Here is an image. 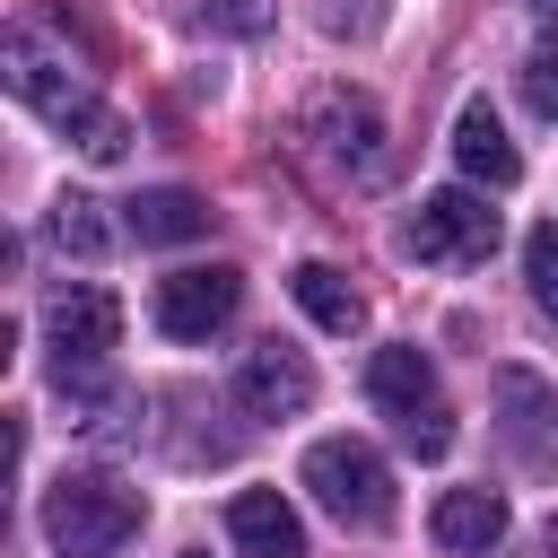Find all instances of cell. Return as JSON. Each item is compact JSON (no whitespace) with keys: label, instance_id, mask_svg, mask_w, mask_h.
<instances>
[{"label":"cell","instance_id":"cell-3","mask_svg":"<svg viewBox=\"0 0 558 558\" xmlns=\"http://www.w3.org/2000/svg\"><path fill=\"white\" fill-rule=\"evenodd\" d=\"M305 488H314V506H323L331 523H349V532H384V523H392V462H384L366 436H323V445H305Z\"/></svg>","mask_w":558,"mask_h":558},{"label":"cell","instance_id":"cell-13","mask_svg":"<svg viewBox=\"0 0 558 558\" xmlns=\"http://www.w3.org/2000/svg\"><path fill=\"white\" fill-rule=\"evenodd\" d=\"M427 532H436V549H453V558L497 549V541H506V497H497V488H445L436 514H427Z\"/></svg>","mask_w":558,"mask_h":558},{"label":"cell","instance_id":"cell-14","mask_svg":"<svg viewBox=\"0 0 558 558\" xmlns=\"http://www.w3.org/2000/svg\"><path fill=\"white\" fill-rule=\"evenodd\" d=\"M122 235H140V244H192V235H209V201L183 192V183H157L140 201H122Z\"/></svg>","mask_w":558,"mask_h":558},{"label":"cell","instance_id":"cell-11","mask_svg":"<svg viewBox=\"0 0 558 558\" xmlns=\"http://www.w3.org/2000/svg\"><path fill=\"white\" fill-rule=\"evenodd\" d=\"M227 532H235L244 558H305V523H296V506L279 488H235Z\"/></svg>","mask_w":558,"mask_h":558},{"label":"cell","instance_id":"cell-8","mask_svg":"<svg viewBox=\"0 0 558 558\" xmlns=\"http://www.w3.org/2000/svg\"><path fill=\"white\" fill-rule=\"evenodd\" d=\"M235 305H244V279H235L227 262L157 279V331H166V340H209V331L235 323Z\"/></svg>","mask_w":558,"mask_h":558},{"label":"cell","instance_id":"cell-5","mask_svg":"<svg viewBox=\"0 0 558 558\" xmlns=\"http://www.w3.org/2000/svg\"><path fill=\"white\" fill-rule=\"evenodd\" d=\"M366 401L401 427V445H410L418 462H436V453L453 445V410H445L436 366H427L418 349H375V357H366Z\"/></svg>","mask_w":558,"mask_h":558},{"label":"cell","instance_id":"cell-20","mask_svg":"<svg viewBox=\"0 0 558 558\" xmlns=\"http://www.w3.org/2000/svg\"><path fill=\"white\" fill-rule=\"evenodd\" d=\"M532 17H541V26H558V0H532Z\"/></svg>","mask_w":558,"mask_h":558},{"label":"cell","instance_id":"cell-18","mask_svg":"<svg viewBox=\"0 0 558 558\" xmlns=\"http://www.w3.org/2000/svg\"><path fill=\"white\" fill-rule=\"evenodd\" d=\"M523 105H532V113H541V122H558V44H549V52H532V61H523Z\"/></svg>","mask_w":558,"mask_h":558},{"label":"cell","instance_id":"cell-16","mask_svg":"<svg viewBox=\"0 0 558 558\" xmlns=\"http://www.w3.org/2000/svg\"><path fill=\"white\" fill-rule=\"evenodd\" d=\"M52 244L78 253V262H96V253H105V218H96V201L61 192V201H52Z\"/></svg>","mask_w":558,"mask_h":558},{"label":"cell","instance_id":"cell-17","mask_svg":"<svg viewBox=\"0 0 558 558\" xmlns=\"http://www.w3.org/2000/svg\"><path fill=\"white\" fill-rule=\"evenodd\" d=\"M523 279H532V305L558 323V218H541V227L523 235Z\"/></svg>","mask_w":558,"mask_h":558},{"label":"cell","instance_id":"cell-2","mask_svg":"<svg viewBox=\"0 0 558 558\" xmlns=\"http://www.w3.org/2000/svg\"><path fill=\"white\" fill-rule=\"evenodd\" d=\"M305 157L323 166V183H357V192H375V183L392 174V148H384V113H375V96H357V87L314 96V105H305Z\"/></svg>","mask_w":558,"mask_h":558},{"label":"cell","instance_id":"cell-7","mask_svg":"<svg viewBox=\"0 0 558 558\" xmlns=\"http://www.w3.org/2000/svg\"><path fill=\"white\" fill-rule=\"evenodd\" d=\"M44 340H52L61 392H70V384L87 392V375H96V366H105V349L122 340V305H113L105 288H70V296H52V314H44Z\"/></svg>","mask_w":558,"mask_h":558},{"label":"cell","instance_id":"cell-12","mask_svg":"<svg viewBox=\"0 0 558 558\" xmlns=\"http://www.w3.org/2000/svg\"><path fill=\"white\" fill-rule=\"evenodd\" d=\"M453 157H462V174L488 183V192H506V183L523 174V157H514V140H506V122L488 113V96H471V105L453 113Z\"/></svg>","mask_w":558,"mask_h":558},{"label":"cell","instance_id":"cell-19","mask_svg":"<svg viewBox=\"0 0 558 558\" xmlns=\"http://www.w3.org/2000/svg\"><path fill=\"white\" fill-rule=\"evenodd\" d=\"M262 17H270L262 0H201V26H235V35H253Z\"/></svg>","mask_w":558,"mask_h":558},{"label":"cell","instance_id":"cell-15","mask_svg":"<svg viewBox=\"0 0 558 558\" xmlns=\"http://www.w3.org/2000/svg\"><path fill=\"white\" fill-rule=\"evenodd\" d=\"M288 296L314 314V331H340V340H349V331L366 323V296H357L331 262H296V270H288Z\"/></svg>","mask_w":558,"mask_h":558},{"label":"cell","instance_id":"cell-10","mask_svg":"<svg viewBox=\"0 0 558 558\" xmlns=\"http://www.w3.org/2000/svg\"><path fill=\"white\" fill-rule=\"evenodd\" d=\"M235 401H244L253 418H296V410L314 401V366L270 340V349H253V357L235 366Z\"/></svg>","mask_w":558,"mask_h":558},{"label":"cell","instance_id":"cell-21","mask_svg":"<svg viewBox=\"0 0 558 558\" xmlns=\"http://www.w3.org/2000/svg\"><path fill=\"white\" fill-rule=\"evenodd\" d=\"M549 558H558V514H549Z\"/></svg>","mask_w":558,"mask_h":558},{"label":"cell","instance_id":"cell-9","mask_svg":"<svg viewBox=\"0 0 558 558\" xmlns=\"http://www.w3.org/2000/svg\"><path fill=\"white\" fill-rule=\"evenodd\" d=\"M497 427L523 471H558V392L523 366H497Z\"/></svg>","mask_w":558,"mask_h":558},{"label":"cell","instance_id":"cell-4","mask_svg":"<svg viewBox=\"0 0 558 558\" xmlns=\"http://www.w3.org/2000/svg\"><path fill=\"white\" fill-rule=\"evenodd\" d=\"M131 532H140V488L96 480V471L44 488V541H52L61 558H105V549H122Z\"/></svg>","mask_w":558,"mask_h":558},{"label":"cell","instance_id":"cell-1","mask_svg":"<svg viewBox=\"0 0 558 558\" xmlns=\"http://www.w3.org/2000/svg\"><path fill=\"white\" fill-rule=\"evenodd\" d=\"M0 61H9V87H17V105H35L44 122H61L96 166H113L122 157V113H105L96 105V87H87V70L70 61V52H52V35L44 26H9V44H0Z\"/></svg>","mask_w":558,"mask_h":558},{"label":"cell","instance_id":"cell-6","mask_svg":"<svg viewBox=\"0 0 558 558\" xmlns=\"http://www.w3.org/2000/svg\"><path fill=\"white\" fill-rule=\"evenodd\" d=\"M401 244H410L418 262H488V253H497V209H488L480 192L445 183V192H427V201L410 209Z\"/></svg>","mask_w":558,"mask_h":558}]
</instances>
